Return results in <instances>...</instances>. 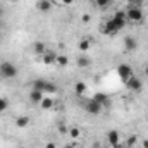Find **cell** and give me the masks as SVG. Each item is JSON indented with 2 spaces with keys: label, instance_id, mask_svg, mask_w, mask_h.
Segmentation results:
<instances>
[{
  "label": "cell",
  "instance_id": "1",
  "mask_svg": "<svg viewBox=\"0 0 148 148\" xmlns=\"http://www.w3.org/2000/svg\"><path fill=\"white\" fill-rule=\"evenodd\" d=\"M126 24H127V21H121V19H107L103 24H100V31H102V35H105V36H114V35H117L119 31H122L124 28H126Z\"/></svg>",
  "mask_w": 148,
  "mask_h": 148
},
{
  "label": "cell",
  "instance_id": "2",
  "mask_svg": "<svg viewBox=\"0 0 148 148\" xmlns=\"http://www.w3.org/2000/svg\"><path fill=\"white\" fill-rule=\"evenodd\" d=\"M17 76V67L9 62V60H2L0 62V77L3 79H14Z\"/></svg>",
  "mask_w": 148,
  "mask_h": 148
},
{
  "label": "cell",
  "instance_id": "3",
  "mask_svg": "<svg viewBox=\"0 0 148 148\" xmlns=\"http://www.w3.org/2000/svg\"><path fill=\"white\" fill-rule=\"evenodd\" d=\"M126 17L131 24H141L145 21V12L143 9H126Z\"/></svg>",
  "mask_w": 148,
  "mask_h": 148
},
{
  "label": "cell",
  "instance_id": "4",
  "mask_svg": "<svg viewBox=\"0 0 148 148\" xmlns=\"http://www.w3.org/2000/svg\"><path fill=\"white\" fill-rule=\"evenodd\" d=\"M115 73H117V76L126 83L131 76H134V71H133V67L129 66V64H119L117 66V69H115Z\"/></svg>",
  "mask_w": 148,
  "mask_h": 148
},
{
  "label": "cell",
  "instance_id": "5",
  "mask_svg": "<svg viewBox=\"0 0 148 148\" xmlns=\"http://www.w3.org/2000/svg\"><path fill=\"white\" fill-rule=\"evenodd\" d=\"M126 88H127L129 91L140 93V91L143 90V83H141V79H140V77H136V76H131V77L126 81Z\"/></svg>",
  "mask_w": 148,
  "mask_h": 148
},
{
  "label": "cell",
  "instance_id": "6",
  "mask_svg": "<svg viewBox=\"0 0 148 148\" xmlns=\"http://www.w3.org/2000/svg\"><path fill=\"white\" fill-rule=\"evenodd\" d=\"M107 143H109L112 148H122V145H121V134H119V131L110 129V131L107 133Z\"/></svg>",
  "mask_w": 148,
  "mask_h": 148
},
{
  "label": "cell",
  "instance_id": "7",
  "mask_svg": "<svg viewBox=\"0 0 148 148\" xmlns=\"http://www.w3.org/2000/svg\"><path fill=\"white\" fill-rule=\"evenodd\" d=\"M102 107L103 105H100L97 100H93V98H90L86 103H84V109H86V112L90 114V115H98L100 112H102Z\"/></svg>",
  "mask_w": 148,
  "mask_h": 148
},
{
  "label": "cell",
  "instance_id": "8",
  "mask_svg": "<svg viewBox=\"0 0 148 148\" xmlns=\"http://www.w3.org/2000/svg\"><path fill=\"white\" fill-rule=\"evenodd\" d=\"M41 59H43V64L52 66V64H55V62H57V53H55L53 50H47V52L41 55Z\"/></svg>",
  "mask_w": 148,
  "mask_h": 148
},
{
  "label": "cell",
  "instance_id": "9",
  "mask_svg": "<svg viewBox=\"0 0 148 148\" xmlns=\"http://www.w3.org/2000/svg\"><path fill=\"white\" fill-rule=\"evenodd\" d=\"M124 48H126L127 52H134V50L138 48V41H136V38L134 36H126L124 38Z\"/></svg>",
  "mask_w": 148,
  "mask_h": 148
},
{
  "label": "cell",
  "instance_id": "10",
  "mask_svg": "<svg viewBox=\"0 0 148 148\" xmlns=\"http://www.w3.org/2000/svg\"><path fill=\"white\" fill-rule=\"evenodd\" d=\"M45 97H43V91H40V90H31L29 91V102L31 103H41V100H43Z\"/></svg>",
  "mask_w": 148,
  "mask_h": 148
},
{
  "label": "cell",
  "instance_id": "11",
  "mask_svg": "<svg viewBox=\"0 0 148 148\" xmlns=\"http://www.w3.org/2000/svg\"><path fill=\"white\" fill-rule=\"evenodd\" d=\"M31 50H33V53H36V55H43L48 48H47V45H45L43 41H35V43L31 45Z\"/></svg>",
  "mask_w": 148,
  "mask_h": 148
},
{
  "label": "cell",
  "instance_id": "12",
  "mask_svg": "<svg viewBox=\"0 0 148 148\" xmlns=\"http://www.w3.org/2000/svg\"><path fill=\"white\" fill-rule=\"evenodd\" d=\"M36 9L40 12H48V10L52 9V0H38Z\"/></svg>",
  "mask_w": 148,
  "mask_h": 148
},
{
  "label": "cell",
  "instance_id": "13",
  "mask_svg": "<svg viewBox=\"0 0 148 148\" xmlns=\"http://www.w3.org/2000/svg\"><path fill=\"white\" fill-rule=\"evenodd\" d=\"M16 126H17L19 129L28 127V126H29V117H28V115H19V117L16 119Z\"/></svg>",
  "mask_w": 148,
  "mask_h": 148
},
{
  "label": "cell",
  "instance_id": "14",
  "mask_svg": "<svg viewBox=\"0 0 148 148\" xmlns=\"http://www.w3.org/2000/svg\"><path fill=\"white\" fill-rule=\"evenodd\" d=\"M76 64H77L79 67H90V66H91V60H90L88 55H81V57H77Z\"/></svg>",
  "mask_w": 148,
  "mask_h": 148
},
{
  "label": "cell",
  "instance_id": "15",
  "mask_svg": "<svg viewBox=\"0 0 148 148\" xmlns=\"http://www.w3.org/2000/svg\"><path fill=\"white\" fill-rule=\"evenodd\" d=\"M93 100H97L100 105H107V103H109V97H107L105 93H95V95H93Z\"/></svg>",
  "mask_w": 148,
  "mask_h": 148
},
{
  "label": "cell",
  "instance_id": "16",
  "mask_svg": "<svg viewBox=\"0 0 148 148\" xmlns=\"http://www.w3.org/2000/svg\"><path fill=\"white\" fill-rule=\"evenodd\" d=\"M84 91H86V83H83V81L74 83V93L76 95H83Z\"/></svg>",
  "mask_w": 148,
  "mask_h": 148
},
{
  "label": "cell",
  "instance_id": "17",
  "mask_svg": "<svg viewBox=\"0 0 148 148\" xmlns=\"http://www.w3.org/2000/svg\"><path fill=\"white\" fill-rule=\"evenodd\" d=\"M40 107H41L43 110H50V109L53 107V100H52V98H48V97H45V98L41 100V103H40Z\"/></svg>",
  "mask_w": 148,
  "mask_h": 148
},
{
  "label": "cell",
  "instance_id": "18",
  "mask_svg": "<svg viewBox=\"0 0 148 148\" xmlns=\"http://www.w3.org/2000/svg\"><path fill=\"white\" fill-rule=\"evenodd\" d=\"M77 47H79V50H81V52H88V50L91 48V40H86V38H84V40H81V41H79V45H77Z\"/></svg>",
  "mask_w": 148,
  "mask_h": 148
},
{
  "label": "cell",
  "instance_id": "19",
  "mask_svg": "<svg viewBox=\"0 0 148 148\" xmlns=\"http://www.w3.org/2000/svg\"><path fill=\"white\" fill-rule=\"evenodd\" d=\"M45 81H47V79H35V81L31 83V90H40V91H43Z\"/></svg>",
  "mask_w": 148,
  "mask_h": 148
},
{
  "label": "cell",
  "instance_id": "20",
  "mask_svg": "<svg viewBox=\"0 0 148 148\" xmlns=\"http://www.w3.org/2000/svg\"><path fill=\"white\" fill-rule=\"evenodd\" d=\"M143 0H127V9H143Z\"/></svg>",
  "mask_w": 148,
  "mask_h": 148
},
{
  "label": "cell",
  "instance_id": "21",
  "mask_svg": "<svg viewBox=\"0 0 148 148\" xmlns=\"http://www.w3.org/2000/svg\"><path fill=\"white\" fill-rule=\"evenodd\" d=\"M95 3H97V7H98V9L107 10V9L112 5V0H95Z\"/></svg>",
  "mask_w": 148,
  "mask_h": 148
},
{
  "label": "cell",
  "instance_id": "22",
  "mask_svg": "<svg viewBox=\"0 0 148 148\" xmlns=\"http://www.w3.org/2000/svg\"><path fill=\"white\" fill-rule=\"evenodd\" d=\"M57 91V86L50 81H45V88H43V93H55Z\"/></svg>",
  "mask_w": 148,
  "mask_h": 148
},
{
  "label": "cell",
  "instance_id": "23",
  "mask_svg": "<svg viewBox=\"0 0 148 148\" xmlns=\"http://www.w3.org/2000/svg\"><path fill=\"white\" fill-rule=\"evenodd\" d=\"M57 64L62 66V67H66L69 64V57L67 55H57Z\"/></svg>",
  "mask_w": 148,
  "mask_h": 148
},
{
  "label": "cell",
  "instance_id": "24",
  "mask_svg": "<svg viewBox=\"0 0 148 148\" xmlns=\"http://www.w3.org/2000/svg\"><path fill=\"white\" fill-rule=\"evenodd\" d=\"M136 141H138V136H136V134H131V136L126 140V145H124V147H134Z\"/></svg>",
  "mask_w": 148,
  "mask_h": 148
},
{
  "label": "cell",
  "instance_id": "25",
  "mask_svg": "<svg viewBox=\"0 0 148 148\" xmlns=\"http://www.w3.org/2000/svg\"><path fill=\"white\" fill-rule=\"evenodd\" d=\"M79 134H81V131H79L77 127H71V129H69V136H71L73 140H77Z\"/></svg>",
  "mask_w": 148,
  "mask_h": 148
},
{
  "label": "cell",
  "instance_id": "26",
  "mask_svg": "<svg viewBox=\"0 0 148 148\" xmlns=\"http://www.w3.org/2000/svg\"><path fill=\"white\" fill-rule=\"evenodd\" d=\"M7 107H9V102H7V98H0V112H3Z\"/></svg>",
  "mask_w": 148,
  "mask_h": 148
},
{
  "label": "cell",
  "instance_id": "27",
  "mask_svg": "<svg viewBox=\"0 0 148 148\" xmlns=\"http://www.w3.org/2000/svg\"><path fill=\"white\" fill-rule=\"evenodd\" d=\"M59 133H60V134H66V133H69V131H67V127H66L64 124H60V126H59Z\"/></svg>",
  "mask_w": 148,
  "mask_h": 148
},
{
  "label": "cell",
  "instance_id": "28",
  "mask_svg": "<svg viewBox=\"0 0 148 148\" xmlns=\"http://www.w3.org/2000/svg\"><path fill=\"white\" fill-rule=\"evenodd\" d=\"M45 148H57V145H55L53 141H48V143L45 145Z\"/></svg>",
  "mask_w": 148,
  "mask_h": 148
},
{
  "label": "cell",
  "instance_id": "29",
  "mask_svg": "<svg viewBox=\"0 0 148 148\" xmlns=\"http://www.w3.org/2000/svg\"><path fill=\"white\" fill-rule=\"evenodd\" d=\"M62 2V5H73L74 3V0H60Z\"/></svg>",
  "mask_w": 148,
  "mask_h": 148
},
{
  "label": "cell",
  "instance_id": "30",
  "mask_svg": "<svg viewBox=\"0 0 148 148\" xmlns=\"http://www.w3.org/2000/svg\"><path fill=\"white\" fill-rule=\"evenodd\" d=\"M81 21H83V23H90V16H88V14H84V16L81 17Z\"/></svg>",
  "mask_w": 148,
  "mask_h": 148
},
{
  "label": "cell",
  "instance_id": "31",
  "mask_svg": "<svg viewBox=\"0 0 148 148\" xmlns=\"http://www.w3.org/2000/svg\"><path fill=\"white\" fill-rule=\"evenodd\" d=\"M143 74L148 77V66H145V67H143Z\"/></svg>",
  "mask_w": 148,
  "mask_h": 148
},
{
  "label": "cell",
  "instance_id": "32",
  "mask_svg": "<svg viewBox=\"0 0 148 148\" xmlns=\"http://www.w3.org/2000/svg\"><path fill=\"white\" fill-rule=\"evenodd\" d=\"M141 145H143V148H148V140H143V143H141Z\"/></svg>",
  "mask_w": 148,
  "mask_h": 148
},
{
  "label": "cell",
  "instance_id": "33",
  "mask_svg": "<svg viewBox=\"0 0 148 148\" xmlns=\"http://www.w3.org/2000/svg\"><path fill=\"white\" fill-rule=\"evenodd\" d=\"M64 148H74V143H67V145H66Z\"/></svg>",
  "mask_w": 148,
  "mask_h": 148
},
{
  "label": "cell",
  "instance_id": "34",
  "mask_svg": "<svg viewBox=\"0 0 148 148\" xmlns=\"http://www.w3.org/2000/svg\"><path fill=\"white\" fill-rule=\"evenodd\" d=\"M93 148H100V143H98V141H97V143H95V145H93Z\"/></svg>",
  "mask_w": 148,
  "mask_h": 148
},
{
  "label": "cell",
  "instance_id": "35",
  "mask_svg": "<svg viewBox=\"0 0 148 148\" xmlns=\"http://www.w3.org/2000/svg\"><path fill=\"white\" fill-rule=\"evenodd\" d=\"M122 148H133V147H122Z\"/></svg>",
  "mask_w": 148,
  "mask_h": 148
},
{
  "label": "cell",
  "instance_id": "36",
  "mask_svg": "<svg viewBox=\"0 0 148 148\" xmlns=\"http://www.w3.org/2000/svg\"><path fill=\"white\" fill-rule=\"evenodd\" d=\"M0 29H2V23H0Z\"/></svg>",
  "mask_w": 148,
  "mask_h": 148
},
{
  "label": "cell",
  "instance_id": "37",
  "mask_svg": "<svg viewBox=\"0 0 148 148\" xmlns=\"http://www.w3.org/2000/svg\"><path fill=\"white\" fill-rule=\"evenodd\" d=\"M0 41H2V35H0Z\"/></svg>",
  "mask_w": 148,
  "mask_h": 148
}]
</instances>
